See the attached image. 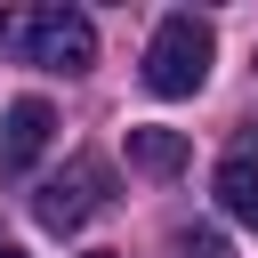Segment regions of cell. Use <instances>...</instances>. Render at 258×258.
I'll list each match as a JSON object with an SVG mask.
<instances>
[{
    "mask_svg": "<svg viewBox=\"0 0 258 258\" xmlns=\"http://www.w3.org/2000/svg\"><path fill=\"white\" fill-rule=\"evenodd\" d=\"M8 48L40 73H89L97 64V24L81 8H24V16H8Z\"/></svg>",
    "mask_w": 258,
    "mask_h": 258,
    "instance_id": "6da1fadb",
    "label": "cell"
},
{
    "mask_svg": "<svg viewBox=\"0 0 258 258\" xmlns=\"http://www.w3.org/2000/svg\"><path fill=\"white\" fill-rule=\"evenodd\" d=\"M218 64V32L202 16H161L153 40H145V89L153 97H194Z\"/></svg>",
    "mask_w": 258,
    "mask_h": 258,
    "instance_id": "7a4b0ae2",
    "label": "cell"
},
{
    "mask_svg": "<svg viewBox=\"0 0 258 258\" xmlns=\"http://www.w3.org/2000/svg\"><path fill=\"white\" fill-rule=\"evenodd\" d=\"M97 185H105V169H97V161H73L64 177H48V185L32 194V218H40L48 234H73V226H81V218H89V210L105 202Z\"/></svg>",
    "mask_w": 258,
    "mask_h": 258,
    "instance_id": "3957f363",
    "label": "cell"
},
{
    "mask_svg": "<svg viewBox=\"0 0 258 258\" xmlns=\"http://www.w3.org/2000/svg\"><path fill=\"white\" fill-rule=\"evenodd\" d=\"M48 137H56L48 97H16V105H8V121H0V161H8V169H32V161L48 153Z\"/></svg>",
    "mask_w": 258,
    "mask_h": 258,
    "instance_id": "277c9868",
    "label": "cell"
},
{
    "mask_svg": "<svg viewBox=\"0 0 258 258\" xmlns=\"http://www.w3.org/2000/svg\"><path fill=\"white\" fill-rule=\"evenodd\" d=\"M185 153H194V145H185V129H153V121H145V129H129V169H145V177H177V169H185Z\"/></svg>",
    "mask_w": 258,
    "mask_h": 258,
    "instance_id": "5b68a950",
    "label": "cell"
},
{
    "mask_svg": "<svg viewBox=\"0 0 258 258\" xmlns=\"http://www.w3.org/2000/svg\"><path fill=\"white\" fill-rule=\"evenodd\" d=\"M218 210L234 218V226H258V153H234V161H218Z\"/></svg>",
    "mask_w": 258,
    "mask_h": 258,
    "instance_id": "8992f818",
    "label": "cell"
},
{
    "mask_svg": "<svg viewBox=\"0 0 258 258\" xmlns=\"http://www.w3.org/2000/svg\"><path fill=\"white\" fill-rule=\"evenodd\" d=\"M177 258H234V250H226V234H210V226H185V234H177Z\"/></svg>",
    "mask_w": 258,
    "mask_h": 258,
    "instance_id": "52a82bcc",
    "label": "cell"
},
{
    "mask_svg": "<svg viewBox=\"0 0 258 258\" xmlns=\"http://www.w3.org/2000/svg\"><path fill=\"white\" fill-rule=\"evenodd\" d=\"M0 258H24V250H8V242H0Z\"/></svg>",
    "mask_w": 258,
    "mask_h": 258,
    "instance_id": "ba28073f",
    "label": "cell"
},
{
    "mask_svg": "<svg viewBox=\"0 0 258 258\" xmlns=\"http://www.w3.org/2000/svg\"><path fill=\"white\" fill-rule=\"evenodd\" d=\"M89 258H113V250H89Z\"/></svg>",
    "mask_w": 258,
    "mask_h": 258,
    "instance_id": "9c48e42d",
    "label": "cell"
}]
</instances>
